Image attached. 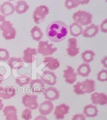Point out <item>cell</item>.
I'll return each instance as SVG.
<instances>
[{
    "label": "cell",
    "mask_w": 107,
    "mask_h": 120,
    "mask_svg": "<svg viewBox=\"0 0 107 120\" xmlns=\"http://www.w3.org/2000/svg\"><path fill=\"white\" fill-rule=\"evenodd\" d=\"M83 112L86 118H95L98 114V109L95 105L89 104L84 107Z\"/></svg>",
    "instance_id": "7402d4cb"
},
{
    "label": "cell",
    "mask_w": 107,
    "mask_h": 120,
    "mask_svg": "<svg viewBox=\"0 0 107 120\" xmlns=\"http://www.w3.org/2000/svg\"><path fill=\"white\" fill-rule=\"evenodd\" d=\"M14 6H15V11H16V13L19 15L25 13L29 9L28 4L23 0L18 1L16 3V5Z\"/></svg>",
    "instance_id": "d4e9b609"
},
{
    "label": "cell",
    "mask_w": 107,
    "mask_h": 120,
    "mask_svg": "<svg viewBox=\"0 0 107 120\" xmlns=\"http://www.w3.org/2000/svg\"><path fill=\"white\" fill-rule=\"evenodd\" d=\"M4 80V77L2 74H0V85L3 83Z\"/></svg>",
    "instance_id": "ab89813d"
},
{
    "label": "cell",
    "mask_w": 107,
    "mask_h": 120,
    "mask_svg": "<svg viewBox=\"0 0 107 120\" xmlns=\"http://www.w3.org/2000/svg\"><path fill=\"white\" fill-rule=\"evenodd\" d=\"M39 107V112L41 115L43 116H46L50 114L52 112V111L54 109V105L52 103V101L46 100L41 103L38 106Z\"/></svg>",
    "instance_id": "ac0fdd59"
},
{
    "label": "cell",
    "mask_w": 107,
    "mask_h": 120,
    "mask_svg": "<svg viewBox=\"0 0 107 120\" xmlns=\"http://www.w3.org/2000/svg\"><path fill=\"white\" fill-rule=\"evenodd\" d=\"M91 101L94 105L105 106L107 104V95L104 93L95 92L91 95Z\"/></svg>",
    "instance_id": "4fadbf2b"
},
{
    "label": "cell",
    "mask_w": 107,
    "mask_h": 120,
    "mask_svg": "<svg viewBox=\"0 0 107 120\" xmlns=\"http://www.w3.org/2000/svg\"><path fill=\"white\" fill-rule=\"evenodd\" d=\"M101 63L103 65L105 68H107V57L105 56L101 60Z\"/></svg>",
    "instance_id": "d590c367"
},
{
    "label": "cell",
    "mask_w": 107,
    "mask_h": 120,
    "mask_svg": "<svg viewBox=\"0 0 107 120\" xmlns=\"http://www.w3.org/2000/svg\"><path fill=\"white\" fill-rule=\"evenodd\" d=\"M43 94L45 99L50 101L57 100L60 98V92L53 86H50L45 89L43 91Z\"/></svg>",
    "instance_id": "9a60e30c"
},
{
    "label": "cell",
    "mask_w": 107,
    "mask_h": 120,
    "mask_svg": "<svg viewBox=\"0 0 107 120\" xmlns=\"http://www.w3.org/2000/svg\"><path fill=\"white\" fill-rule=\"evenodd\" d=\"M68 33L67 25L61 21H54L48 24L46 34L49 39L53 43L64 41Z\"/></svg>",
    "instance_id": "6da1fadb"
},
{
    "label": "cell",
    "mask_w": 107,
    "mask_h": 120,
    "mask_svg": "<svg viewBox=\"0 0 107 120\" xmlns=\"http://www.w3.org/2000/svg\"><path fill=\"white\" fill-rule=\"evenodd\" d=\"M43 63L45 64V67L48 68L50 70H51V71L58 68L60 65L59 60L52 56H45Z\"/></svg>",
    "instance_id": "ffe728a7"
},
{
    "label": "cell",
    "mask_w": 107,
    "mask_h": 120,
    "mask_svg": "<svg viewBox=\"0 0 107 120\" xmlns=\"http://www.w3.org/2000/svg\"><path fill=\"white\" fill-rule=\"evenodd\" d=\"M41 78L45 84L50 86H53L56 84L57 80V77L55 73L50 70L43 71L42 75H41Z\"/></svg>",
    "instance_id": "8fae6325"
},
{
    "label": "cell",
    "mask_w": 107,
    "mask_h": 120,
    "mask_svg": "<svg viewBox=\"0 0 107 120\" xmlns=\"http://www.w3.org/2000/svg\"><path fill=\"white\" fill-rule=\"evenodd\" d=\"M9 1H14V0H9ZM20 1V0H19Z\"/></svg>",
    "instance_id": "b9f144b4"
},
{
    "label": "cell",
    "mask_w": 107,
    "mask_h": 120,
    "mask_svg": "<svg viewBox=\"0 0 107 120\" xmlns=\"http://www.w3.org/2000/svg\"><path fill=\"white\" fill-rule=\"evenodd\" d=\"M16 94V88L13 86H0V99H9Z\"/></svg>",
    "instance_id": "5bb4252c"
},
{
    "label": "cell",
    "mask_w": 107,
    "mask_h": 120,
    "mask_svg": "<svg viewBox=\"0 0 107 120\" xmlns=\"http://www.w3.org/2000/svg\"><path fill=\"white\" fill-rule=\"evenodd\" d=\"M2 101H3L2 99H0V111H1L4 108V105Z\"/></svg>",
    "instance_id": "60d3db41"
},
{
    "label": "cell",
    "mask_w": 107,
    "mask_h": 120,
    "mask_svg": "<svg viewBox=\"0 0 107 120\" xmlns=\"http://www.w3.org/2000/svg\"><path fill=\"white\" fill-rule=\"evenodd\" d=\"M71 120H86V117L83 114H76L73 115Z\"/></svg>",
    "instance_id": "e575fe53"
},
{
    "label": "cell",
    "mask_w": 107,
    "mask_h": 120,
    "mask_svg": "<svg viewBox=\"0 0 107 120\" xmlns=\"http://www.w3.org/2000/svg\"><path fill=\"white\" fill-rule=\"evenodd\" d=\"M6 21L5 17L3 16L2 15H0V27L1 26V25L4 23V22Z\"/></svg>",
    "instance_id": "f35d334b"
},
{
    "label": "cell",
    "mask_w": 107,
    "mask_h": 120,
    "mask_svg": "<svg viewBox=\"0 0 107 120\" xmlns=\"http://www.w3.org/2000/svg\"><path fill=\"white\" fill-rule=\"evenodd\" d=\"M99 26L92 23L87 26L84 30H83L82 35L85 38L95 37L99 32Z\"/></svg>",
    "instance_id": "d6986e66"
},
{
    "label": "cell",
    "mask_w": 107,
    "mask_h": 120,
    "mask_svg": "<svg viewBox=\"0 0 107 120\" xmlns=\"http://www.w3.org/2000/svg\"><path fill=\"white\" fill-rule=\"evenodd\" d=\"M67 54L71 57H75L79 54L80 48L76 38H70L68 41V48H66Z\"/></svg>",
    "instance_id": "ba28073f"
},
{
    "label": "cell",
    "mask_w": 107,
    "mask_h": 120,
    "mask_svg": "<svg viewBox=\"0 0 107 120\" xmlns=\"http://www.w3.org/2000/svg\"><path fill=\"white\" fill-rule=\"evenodd\" d=\"M54 110V115L56 120H63L66 114L69 112V107L65 103L60 104L55 107Z\"/></svg>",
    "instance_id": "7c38bea8"
},
{
    "label": "cell",
    "mask_w": 107,
    "mask_h": 120,
    "mask_svg": "<svg viewBox=\"0 0 107 120\" xmlns=\"http://www.w3.org/2000/svg\"><path fill=\"white\" fill-rule=\"evenodd\" d=\"M34 120H48L46 116H43V115H39L35 117Z\"/></svg>",
    "instance_id": "8d00e7d4"
},
{
    "label": "cell",
    "mask_w": 107,
    "mask_h": 120,
    "mask_svg": "<svg viewBox=\"0 0 107 120\" xmlns=\"http://www.w3.org/2000/svg\"><path fill=\"white\" fill-rule=\"evenodd\" d=\"M0 30H1L3 36L6 40L13 39L16 38V31L11 21L6 20L0 27Z\"/></svg>",
    "instance_id": "5b68a950"
},
{
    "label": "cell",
    "mask_w": 107,
    "mask_h": 120,
    "mask_svg": "<svg viewBox=\"0 0 107 120\" xmlns=\"http://www.w3.org/2000/svg\"><path fill=\"white\" fill-rule=\"evenodd\" d=\"M73 90L78 95L92 93L95 90V82L93 79H87L82 82H78L73 85Z\"/></svg>",
    "instance_id": "7a4b0ae2"
},
{
    "label": "cell",
    "mask_w": 107,
    "mask_h": 120,
    "mask_svg": "<svg viewBox=\"0 0 107 120\" xmlns=\"http://www.w3.org/2000/svg\"><path fill=\"white\" fill-rule=\"evenodd\" d=\"M49 8L45 5H41L35 8L33 12V18L36 24H39L49 14Z\"/></svg>",
    "instance_id": "8992f818"
},
{
    "label": "cell",
    "mask_w": 107,
    "mask_h": 120,
    "mask_svg": "<svg viewBox=\"0 0 107 120\" xmlns=\"http://www.w3.org/2000/svg\"><path fill=\"white\" fill-rule=\"evenodd\" d=\"M21 118L24 120H30L32 118V110L25 108L21 114Z\"/></svg>",
    "instance_id": "d6a6232c"
},
{
    "label": "cell",
    "mask_w": 107,
    "mask_h": 120,
    "mask_svg": "<svg viewBox=\"0 0 107 120\" xmlns=\"http://www.w3.org/2000/svg\"><path fill=\"white\" fill-rule=\"evenodd\" d=\"M38 96L35 94H24L22 98V102L26 108L31 110H34L38 108L39 104L38 103Z\"/></svg>",
    "instance_id": "52a82bcc"
},
{
    "label": "cell",
    "mask_w": 107,
    "mask_h": 120,
    "mask_svg": "<svg viewBox=\"0 0 107 120\" xmlns=\"http://www.w3.org/2000/svg\"><path fill=\"white\" fill-rule=\"evenodd\" d=\"M0 12L4 17L9 16L15 12V6L11 2H4L0 5Z\"/></svg>",
    "instance_id": "44dd1931"
},
{
    "label": "cell",
    "mask_w": 107,
    "mask_h": 120,
    "mask_svg": "<svg viewBox=\"0 0 107 120\" xmlns=\"http://www.w3.org/2000/svg\"><path fill=\"white\" fill-rule=\"evenodd\" d=\"M92 71L89 64L82 63L76 69V74L82 77H88Z\"/></svg>",
    "instance_id": "cb8c5ba5"
},
{
    "label": "cell",
    "mask_w": 107,
    "mask_h": 120,
    "mask_svg": "<svg viewBox=\"0 0 107 120\" xmlns=\"http://www.w3.org/2000/svg\"><path fill=\"white\" fill-rule=\"evenodd\" d=\"M8 63L11 69L14 70H18L20 69L21 68L24 67V63L21 58H16V57H12L9 58L8 60Z\"/></svg>",
    "instance_id": "603a6c76"
},
{
    "label": "cell",
    "mask_w": 107,
    "mask_h": 120,
    "mask_svg": "<svg viewBox=\"0 0 107 120\" xmlns=\"http://www.w3.org/2000/svg\"><path fill=\"white\" fill-rule=\"evenodd\" d=\"M30 87L33 93L39 94L44 91L45 84L41 79H32L30 82Z\"/></svg>",
    "instance_id": "2e32d148"
},
{
    "label": "cell",
    "mask_w": 107,
    "mask_h": 120,
    "mask_svg": "<svg viewBox=\"0 0 107 120\" xmlns=\"http://www.w3.org/2000/svg\"><path fill=\"white\" fill-rule=\"evenodd\" d=\"M95 56V53L92 50H86L82 52L81 58L84 61V63L89 64L93 61L94 58Z\"/></svg>",
    "instance_id": "f1b7e54d"
},
{
    "label": "cell",
    "mask_w": 107,
    "mask_h": 120,
    "mask_svg": "<svg viewBox=\"0 0 107 120\" xmlns=\"http://www.w3.org/2000/svg\"><path fill=\"white\" fill-rule=\"evenodd\" d=\"M37 57V51L35 48H27L23 51V61L24 63L28 64H31L35 61Z\"/></svg>",
    "instance_id": "9c48e42d"
},
{
    "label": "cell",
    "mask_w": 107,
    "mask_h": 120,
    "mask_svg": "<svg viewBox=\"0 0 107 120\" xmlns=\"http://www.w3.org/2000/svg\"><path fill=\"white\" fill-rule=\"evenodd\" d=\"M30 81H31V78L28 74L18 76L16 77V78H15L16 83L21 87L26 86L30 83Z\"/></svg>",
    "instance_id": "83f0119b"
},
{
    "label": "cell",
    "mask_w": 107,
    "mask_h": 120,
    "mask_svg": "<svg viewBox=\"0 0 107 120\" xmlns=\"http://www.w3.org/2000/svg\"><path fill=\"white\" fill-rule=\"evenodd\" d=\"M30 34L33 40L40 41L43 37V33L38 26H34L30 31Z\"/></svg>",
    "instance_id": "4316f807"
},
{
    "label": "cell",
    "mask_w": 107,
    "mask_h": 120,
    "mask_svg": "<svg viewBox=\"0 0 107 120\" xmlns=\"http://www.w3.org/2000/svg\"><path fill=\"white\" fill-rule=\"evenodd\" d=\"M9 59V51L5 48H0V61H7Z\"/></svg>",
    "instance_id": "4dcf8cb0"
},
{
    "label": "cell",
    "mask_w": 107,
    "mask_h": 120,
    "mask_svg": "<svg viewBox=\"0 0 107 120\" xmlns=\"http://www.w3.org/2000/svg\"><path fill=\"white\" fill-rule=\"evenodd\" d=\"M57 51V48L53 46L48 41H39L36 51L38 53L44 56H50Z\"/></svg>",
    "instance_id": "277c9868"
},
{
    "label": "cell",
    "mask_w": 107,
    "mask_h": 120,
    "mask_svg": "<svg viewBox=\"0 0 107 120\" xmlns=\"http://www.w3.org/2000/svg\"><path fill=\"white\" fill-rule=\"evenodd\" d=\"M80 4L78 0H66L65 3V6L68 9H71L77 8Z\"/></svg>",
    "instance_id": "f546056e"
},
{
    "label": "cell",
    "mask_w": 107,
    "mask_h": 120,
    "mask_svg": "<svg viewBox=\"0 0 107 120\" xmlns=\"http://www.w3.org/2000/svg\"><path fill=\"white\" fill-rule=\"evenodd\" d=\"M80 3V4H87L90 3V0H78Z\"/></svg>",
    "instance_id": "74e56055"
},
{
    "label": "cell",
    "mask_w": 107,
    "mask_h": 120,
    "mask_svg": "<svg viewBox=\"0 0 107 120\" xmlns=\"http://www.w3.org/2000/svg\"><path fill=\"white\" fill-rule=\"evenodd\" d=\"M97 80L100 82H105L107 81V69H101L97 75Z\"/></svg>",
    "instance_id": "1f68e13d"
},
{
    "label": "cell",
    "mask_w": 107,
    "mask_h": 120,
    "mask_svg": "<svg viewBox=\"0 0 107 120\" xmlns=\"http://www.w3.org/2000/svg\"><path fill=\"white\" fill-rule=\"evenodd\" d=\"M69 30L71 35L73 36L74 38L78 37L82 34V26L76 22H74L69 26Z\"/></svg>",
    "instance_id": "484cf974"
},
{
    "label": "cell",
    "mask_w": 107,
    "mask_h": 120,
    "mask_svg": "<svg viewBox=\"0 0 107 120\" xmlns=\"http://www.w3.org/2000/svg\"><path fill=\"white\" fill-rule=\"evenodd\" d=\"M93 15L84 10H78L73 15L74 22L78 23L81 26H87L92 24L93 21Z\"/></svg>",
    "instance_id": "3957f363"
},
{
    "label": "cell",
    "mask_w": 107,
    "mask_h": 120,
    "mask_svg": "<svg viewBox=\"0 0 107 120\" xmlns=\"http://www.w3.org/2000/svg\"><path fill=\"white\" fill-rule=\"evenodd\" d=\"M99 30L104 33H107V19H105L103 21L101 22L99 27Z\"/></svg>",
    "instance_id": "836d02e7"
},
{
    "label": "cell",
    "mask_w": 107,
    "mask_h": 120,
    "mask_svg": "<svg viewBox=\"0 0 107 120\" xmlns=\"http://www.w3.org/2000/svg\"><path fill=\"white\" fill-rule=\"evenodd\" d=\"M63 77L66 82L68 84H73L76 81L77 74L73 68L67 66L66 69L63 70Z\"/></svg>",
    "instance_id": "30bf717a"
},
{
    "label": "cell",
    "mask_w": 107,
    "mask_h": 120,
    "mask_svg": "<svg viewBox=\"0 0 107 120\" xmlns=\"http://www.w3.org/2000/svg\"><path fill=\"white\" fill-rule=\"evenodd\" d=\"M5 120H18L16 108L14 106H7L3 109Z\"/></svg>",
    "instance_id": "e0dca14e"
}]
</instances>
